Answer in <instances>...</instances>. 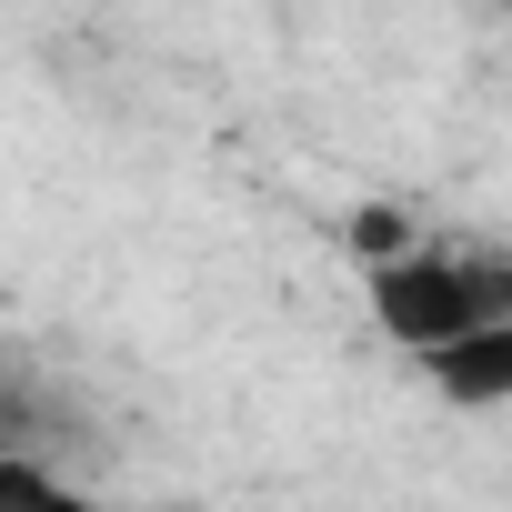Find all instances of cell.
Segmentation results:
<instances>
[{"label": "cell", "instance_id": "7a4b0ae2", "mask_svg": "<svg viewBox=\"0 0 512 512\" xmlns=\"http://www.w3.org/2000/svg\"><path fill=\"white\" fill-rule=\"evenodd\" d=\"M422 372H432V392H442V402H462V412H482V402H512V322H482V332L442 342Z\"/></svg>", "mask_w": 512, "mask_h": 512}, {"label": "cell", "instance_id": "3957f363", "mask_svg": "<svg viewBox=\"0 0 512 512\" xmlns=\"http://www.w3.org/2000/svg\"><path fill=\"white\" fill-rule=\"evenodd\" d=\"M0 512H101V502H91V492H71L61 472L21 462V452H0Z\"/></svg>", "mask_w": 512, "mask_h": 512}, {"label": "cell", "instance_id": "277c9868", "mask_svg": "<svg viewBox=\"0 0 512 512\" xmlns=\"http://www.w3.org/2000/svg\"><path fill=\"white\" fill-rule=\"evenodd\" d=\"M342 241H352V262H372V272L412 262V251H402V211H352V221H342Z\"/></svg>", "mask_w": 512, "mask_h": 512}, {"label": "cell", "instance_id": "5b68a950", "mask_svg": "<svg viewBox=\"0 0 512 512\" xmlns=\"http://www.w3.org/2000/svg\"><path fill=\"white\" fill-rule=\"evenodd\" d=\"M492 11H512V0H492Z\"/></svg>", "mask_w": 512, "mask_h": 512}, {"label": "cell", "instance_id": "6da1fadb", "mask_svg": "<svg viewBox=\"0 0 512 512\" xmlns=\"http://www.w3.org/2000/svg\"><path fill=\"white\" fill-rule=\"evenodd\" d=\"M372 322L402 352H442L482 322H512V262H472V251H412V262L372 272Z\"/></svg>", "mask_w": 512, "mask_h": 512}]
</instances>
